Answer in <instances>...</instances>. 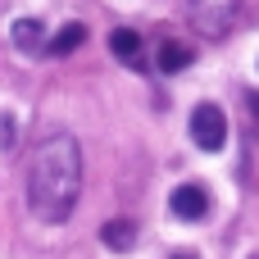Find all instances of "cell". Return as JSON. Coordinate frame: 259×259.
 Instances as JSON below:
<instances>
[{
  "mask_svg": "<svg viewBox=\"0 0 259 259\" xmlns=\"http://www.w3.org/2000/svg\"><path fill=\"white\" fill-rule=\"evenodd\" d=\"M77 191H82V150L68 132H55L32 150L27 209L41 223H64L77 205Z\"/></svg>",
  "mask_w": 259,
  "mask_h": 259,
  "instance_id": "obj_1",
  "label": "cell"
},
{
  "mask_svg": "<svg viewBox=\"0 0 259 259\" xmlns=\"http://www.w3.org/2000/svg\"><path fill=\"white\" fill-rule=\"evenodd\" d=\"M241 0H191V27L200 36H228Z\"/></svg>",
  "mask_w": 259,
  "mask_h": 259,
  "instance_id": "obj_2",
  "label": "cell"
},
{
  "mask_svg": "<svg viewBox=\"0 0 259 259\" xmlns=\"http://www.w3.org/2000/svg\"><path fill=\"white\" fill-rule=\"evenodd\" d=\"M191 141L200 146V150H223V141H228V118H223V109L219 105H196L191 109Z\"/></svg>",
  "mask_w": 259,
  "mask_h": 259,
  "instance_id": "obj_3",
  "label": "cell"
},
{
  "mask_svg": "<svg viewBox=\"0 0 259 259\" xmlns=\"http://www.w3.org/2000/svg\"><path fill=\"white\" fill-rule=\"evenodd\" d=\"M168 209H173L178 219L196 223V219H205V214H209V196H205L200 187H191V182H187V187H178V191L168 196Z\"/></svg>",
  "mask_w": 259,
  "mask_h": 259,
  "instance_id": "obj_4",
  "label": "cell"
},
{
  "mask_svg": "<svg viewBox=\"0 0 259 259\" xmlns=\"http://www.w3.org/2000/svg\"><path fill=\"white\" fill-rule=\"evenodd\" d=\"M9 36H14V46L27 50V55L50 50V46H46V23H41V18H18V23L9 27Z\"/></svg>",
  "mask_w": 259,
  "mask_h": 259,
  "instance_id": "obj_5",
  "label": "cell"
},
{
  "mask_svg": "<svg viewBox=\"0 0 259 259\" xmlns=\"http://www.w3.org/2000/svg\"><path fill=\"white\" fill-rule=\"evenodd\" d=\"M191 59H196V50L191 46H182V41H164L159 50H155V64H159V73H182V68H191Z\"/></svg>",
  "mask_w": 259,
  "mask_h": 259,
  "instance_id": "obj_6",
  "label": "cell"
},
{
  "mask_svg": "<svg viewBox=\"0 0 259 259\" xmlns=\"http://www.w3.org/2000/svg\"><path fill=\"white\" fill-rule=\"evenodd\" d=\"M100 241H105L109 250H118V255H123V250H132L137 228H132L127 219H114V223H105V228H100Z\"/></svg>",
  "mask_w": 259,
  "mask_h": 259,
  "instance_id": "obj_7",
  "label": "cell"
},
{
  "mask_svg": "<svg viewBox=\"0 0 259 259\" xmlns=\"http://www.w3.org/2000/svg\"><path fill=\"white\" fill-rule=\"evenodd\" d=\"M109 50H114L123 64H137V59H141V36H137L132 27H118V32L109 36Z\"/></svg>",
  "mask_w": 259,
  "mask_h": 259,
  "instance_id": "obj_8",
  "label": "cell"
},
{
  "mask_svg": "<svg viewBox=\"0 0 259 259\" xmlns=\"http://www.w3.org/2000/svg\"><path fill=\"white\" fill-rule=\"evenodd\" d=\"M82 41H87V27H82V23H68V27H59V32H55V41H50V50H46V55H73Z\"/></svg>",
  "mask_w": 259,
  "mask_h": 259,
  "instance_id": "obj_9",
  "label": "cell"
},
{
  "mask_svg": "<svg viewBox=\"0 0 259 259\" xmlns=\"http://www.w3.org/2000/svg\"><path fill=\"white\" fill-rule=\"evenodd\" d=\"M9 141H14V127H9V118L0 114V146H9Z\"/></svg>",
  "mask_w": 259,
  "mask_h": 259,
  "instance_id": "obj_10",
  "label": "cell"
},
{
  "mask_svg": "<svg viewBox=\"0 0 259 259\" xmlns=\"http://www.w3.org/2000/svg\"><path fill=\"white\" fill-rule=\"evenodd\" d=\"M246 105H250V114H255V132H259V91H250V96H246Z\"/></svg>",
  "mask_w": 259,
  "mask_h": 259,
  "instance_id": "obj_11",
  "label": "cell"
},
{
  "mask_svg": "<svg viewBox=\"0 0 259 259\" xmlns=\"http://www.w3.org/2000/svg\"><path fill=\"white\" fill-rule=\"evenodd\" d=\"M182 259H191V255H182Z\"/></svg>",
  "mask_w": 259,
  "mask_h": 259,
  "instance_id": "obj_12",
  "label": "cell"
}]
</instances>
